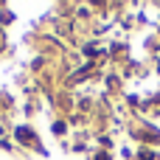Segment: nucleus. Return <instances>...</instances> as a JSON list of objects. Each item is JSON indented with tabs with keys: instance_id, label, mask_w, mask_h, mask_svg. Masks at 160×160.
<instances>
[{
	"instance_id": "1",
	"label": "nucleus",
	"mask_w": 160,
	"mask_h": 160,
	"mask_svg": "<svg viewBox=\"0 0 160 160\" xmlns=\"http://www.w3.org/2000/svg\"><path fill=\"white\" fill-rule=\"evenodd\" d=\"M17 141H22V143H34V132L25 129V127H17Z\"/></svg>"
},
{
	"instance_id": "2",
	"label": "nucleus",
	"mask_w": 160,
	"mask_h": 160,
	"mask_svg": "<svg viewBox=\"0 0 160 160\" xmlns=\"http://www.w3.org/2000/svg\"><path fill=\"white\" fill-rule=\"evenodd\" d=\"M93 160H107V155H96V158H93Z\"/></svg>"
}]
</instances>
